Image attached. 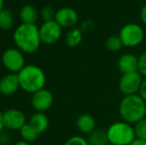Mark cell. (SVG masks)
Here are the masks:
<instances>
[{
  "label": "cell",
  "instance_id": "1",
  "mask_svg": "<svg viewBox=\"0 0 146 145\" xmlns=\"http://www.w3.org/2000/svg\"><path fill=\"white\" fill-rule=\"evenodd\" d=\"M13 40L16 48L26 54H32L38 51L42 43L39 27L36 24L21 23L14 30Z\"/></svg>",
  "mask_w": 146,
  "mask_h": 145
},
{
  "label": "cell",
  "instance_id": "2",
  "mask_svg": "<svg viewBox=\"0 0 146 145\" xmlns=\"http://www.w3.org/2000/svg\"><path fill=\"white\" fill-rule=\"evenodd\" d=\"M146 103L137 95H124L118 105V113L121 119L130 124H135L145 117Z\"/></svg>",
  "mask_w": 146,
  "mask_h": 145
},
{
  "label": "cell",
  "instance_id": "3",
  "mask_svg": "<svg viewBox=\"0 0 146 145\" xmlns=\"http://www.w3.org/2000/svg\"><path fill=\"white\" fill-rule=\"evenodd\" d=\"M17 75L20 87L26 93H34L46 85V73L38 66L27 65Z\"/></svg>",
  "mask_w": 146,
  "mask_h": 145
},
{
  "label": "cell",
  "instance_id": "4",
  "mask_svg": "<svg viewBox=\"0 0 146 145\" xmlns=\"http://www.w3.org/2000/svg\"><path fill=\"white\" fill-rule=\"evenodd\" d=\"M110 145H130L136 139L133 124L121 121L111 123L106 129Z\"/></svg>",
  "mask_w": 146,
  "mask_h": 145
},
{
  "label": "cell",
  "instance_id": "5",
  "mask_svg": "<svg viewBox=\"0 0 146 145\" xmlns=\"http://www.w3.org/2000/svg\"><path fill=\"white\" fill-rule=\"evenodd\" d=\"M118 36L122 42L123 47L134 48L143 42L145 38V32L141 25L130 22L120 28Z\"/></svg>",
  "mask_w": 146,
  "mask_h": 145
},
{
  "label": "cell",
  "instance_id": "6",
  "mask_svg": "<svg viewBox=\"0 0 146 145\" xmlns=\"http://www.w3.org/2000/svg\"><path fill=\"white\" fill-rule=\"evenodd\" d=\"M1 61L4 68L9 73H18L26 66L24 53L18 48L6 49L2 54Z\"/></svg>",
  "mask_w": 146,
  "mask_h": 145
},
{
  "label": "cell",
  "instance_id": "7",
  "mask_svg": "<svg viewBox=\"0 0 146 145\" xmlns=\"http://www.w3.org/2000/svg\"><path fill=\"white\" fill-rule=\"evenodd\" d=\"M144 77L139 72L122 73L118 81V89L124 95H137Z\"/></svg>",
  "mask_w": 146,
  "mask_h": 145
},
{
  "label": "cell",
  "instance_id": "8",
  "mask_svg": "<svg viewBox=\"0 0 146 145\" xmlns=\"http://www.w3.org/2000/svg\"><path fill=\"white\" fill-rule=\"evenodd\" d=\"M39 31L43 44L53 45L61 39L63 28L55 20H53L49 22H43L42 25L39 27Z\"/></svg>",
  "mask_w": 146,
  "mask_h": 145
},
{
  "label": "cell",
  "instance_id": "9",
  "mask_svg": "<svg viewBox=\"0 0 146 145\" xmlns=\"http://www.w3.org/2000/svg\"><path fill=\"white\" fill-rule=\"evenodd\" d=\"M54 103V95L52 91L47 89H42L32 93L31 105L36 112H46L52 107Z\"/></svg>",
  "mask_w": 146,
  "mask_h": 145
},
{
  "label": "cell",
  "instance_id": "10",
  "mask_svg": "<svg viewBox=\"0 0 146 145\" xmlns=\"http://www.w3.org/2000/svg\"><path fill=\"white\" fill-rule=\"evenodd\" d=\"M4 127L8 130H20L26 123V115L21 110L10 109L3 112Z\"/></svg>",
  "mask_w": 146,
  "mask_h": 145
},
{
  "label": "cell",
  "instance_id": "11",
  "mask_svg": "<svg viewBox=\"0 0 146 145\" xmlns=\"http://www.w3.org/2000/svg\"><path fill=\"white\" fill-rule=\"evenodd\" d=\"M55 21L62 28H74L79 21V15L77 11L71 7H62L57 10Z\"/></svg>",
  "mask_w": 146,
  "mask_h": 145
},
{
  "label": "cell",
  "instance_id": "12",
  "mask_svg": "<svg viewBox=\"0 0 146 145\" xmlns=\"http://www.w3.org/2000/svg\"><path fill=\"white\" fill-rule=\"evenodd\" d=\"M20 83L18 75L8 73L0 79V93L3 95H12L19 89Z\"/></svg>",
  "mask_w": 146,
  "mask_h": 145
},
{
  "label": "cell",
  "instance_id": "13",
  "mask_svg": "<svg viewBox=\"0 0 146 145\" xmlns=\"http://www.w3.org/2000/svg\"><path fill=\"white\" fill-rule=\"evenodd\" d=\"M117 69L121 73L138 72V57L132 53H125L117 60Z\"/></svg>",
  "mask_w": 146,
  "mask_h": 145
},
{
  "label": "cell",
  "instance_id": "14",
  "mask_svg": "<svg viewBox=\"0 0 146 145\" xmlns=\"http://www.w3.org/2000/svg\"><path fill=\"white\" fill-rule=\"evenodd\" d=\"M28 123H29L39 134H42L48 129L49 124H50V120H49L48 116L46 115L45 112H35V113L31 116Z\"/></svg>",
  "mask_w": 146,
  "mask_h": 145
},
{
  "label": "cell",
  "instance_id": "15",
  "mask_svg": "<svg viewBox=\"0 0 146 145\" xmlns=\"http://www.w3.org/2000/svg\"><path fill=\"white\" fill-rule=\"evenodd\" d=\"M96 119L94 116L88 113L81 114L77 119L78 129L84 134H90L94 130H96Z\"/></svg>",
  "mask_w": 146,
  "mask_h": 145
},
{
  "label": "cell",
  "instance_id": "16",
  "mask_svg": "<svg viewBox=\"0 0 146 145\" xmlns=\"http://www.w3.org/2000/svg\"><path fill=\"white\" fill-rule=\"evenodd\" d=\"M39 16H40V12L34 5H31V4L24 5L19 12L20 20L24 24H36Z\"/></svg>",
  "mask_w": 146,
  "mask_h": 145
},
{
  "label": "cell",
  "instance_id": "17",
  "mask_svg": "<svg viewBox=\"0 0 146 145\" xmlns=\"http://www.w3.org/2000/svg\"><path fill=\"white\" fill-rule=\"evenodd\" d=\"M83 41V31L81 28H72L67 33L65 38V42L70 48H76Z\"/></svg>",
  "mask_w": 146,
  "mask_h": 145
},
{
  "label": "cell",
  "instance_id": "18",
  "mask_svg": "<svg viewBox=\"0 0 146 145\" xmlns=\"http://www.w3.org/2000/svg\"><path fill=\"white\" fill-rule=\"evenodd\" d=\"M90 145H110L106 130L104 129H96L88 134V139Z\"/></svg>",
  "mask_w": 146,
  "mask_h": 145
},
{
  "label": "cell",
  "instance_id": "19",
  "mask_svg": "<svg viewBox=\"0 0 146 145\" xmlns=\"http://www.w3.org/2000/svg\"><path fill=\"white\" fill-rule=\"evenodd\" d=\"M14 24V16L11 10L4 8L0 12V29L2 30H10L13 27Z\"/></svg>",
  "mask_w": 146,
  "mask_h": 145
},
{
  "label": "cell",
  "instance_id": "20",
  "mask_svg": "<svg viewBox=\"0 0 146 145\" xmlns=\"http://www.w3.org/2000/svg\"><path fill=\"white\" fill-rule=\"evenodd\" d=\"M19 132H20V136H21L22 140L29 142V143L36 141L39 136L38 132H37L29 123H26L25 125L19 130Z\"/></svg>",
  "mask_w": 146,
  "mask_h": 145
},
{
  "label": "cell",
  "instance_id": "21",
  "mask_svg": "<svg viewBox=\"0 0 146 145\" xmlns=\"http://www.w3.org/2000/svg\"><path fill=\"white\" fill-rule=\"evenodd\" d=\"M106 47L108 51H110V52H112V53H115L121 50V48L123 47V44H122V42H121L119 36L114 35V36L108 37L106 42Z\"/></svg>",
  "mask_w": 146,
  "mask_h": 145
},
{
  "label": "cell",
  "instance_id": "22",
  "mask_svg": "<svg viewBox=\"0 0 146 145\" xmlns=\"http://www.w3.org/2000/svg\"><path fill=\"white\" fill-rule=\"evenodd\" d=\"M133 127H134V132H135V137H136V139H140V140L146 141V117L142 118V119L139 120L138 122L133 124Z\"/></svg>",
  "mask_w": 146,
  "mask_h": 145
},
{
  "label": "cell",
  "instance_id": "23",
  "mask_svg": "<svg viewBox=\"0 0 146 145\" xmlns=\"http://www.w3.org/2000/svg\"><path fill=\"white\" fill-rule=\"evenodd\" d=\"M56 12L54 10V8L51 7V6H45L42 8L40 12V17L43 20V22H49L55 20L56 17Z\"/></svg>",
  "mask_w": 146,
  "mask_h": 145
},
{
  "label": "cell",
  "instance_id": "24",
  "mask_svg": "<svg viewBox=\"0 0 146 145\" xmlns=\"http://www.w3.org/2000/svg\"><path fill=\"white\" fill-rule=\"evenodd\" d=\"M64 145H90L88 139L81 135H74L72 137L68 138Z\"/></svg>",
  "mask_w": 146,
  "mask_h": 145
},
{
  "label": "cell",
  "instance_id": "25",
  "mask_svg": "<svg viewBox=\"0 0 146 145\" xmlns=\"http://www.w3.org/2000/svg\"><path fill=\"white\" fill-rule=\"evenodd\" d=\"M138 72L143 77H146V51L138 57Z\"/></svg>",
  "mask_w": 146,
  "mask_h": 145
},
{
  "label": "cell",
  "instance_id": "26",
  "mask_svg": "<svg viewBox=\"0 0 146 145\" xmlns=\"http://www.w3.org/2000/svg\"><path fill=\"white\" fill-rule=\"evenodd\" d=\"M92 27H94V23H92V20H85V21L82 23V31H85V32H88L90 31V30L92 29Z\"/></svg>",
  "mask_w": 146,
  "mask_h": 145
},
{
  "label": "cell",
  "instance_id": "27",
  "mask_svg": "<svg viewBox=\"0 0 146 145\" xmlns=\"http://www.w3.org/2000/svg\"><path fill=\"white\" fill-rule=\"evenodd\" d=\"M138 95L142 97V99L146 103V77L143 79L140 89H139V91H138Z\"/></svg>",
  "mask_w": 146,
  "mask_h": 145
},
{
  "label": "cell",
  "instance_id": "28",
  "mask_svg": "<svg viewBox=\"0 0 146 145\" xmlns=\"http://www.w3.org/2000/svg\"><path fill=\"white\" fill-rule=\"evenodd\" d=\"M140 21L146 27V4L142 6L140 10Z\"/></svg>",
  "mask_w": 146,
  "mask_h": 145
},
{
  "label": "cell",
  "instance_id": "29",
  "mask_svg": "<svg viewBox=\"0 0 146 145\" xmlns=\"http://www.w3.org/2000/svg\"><path fill=\"white\" fill-rule=\"evenodd\" d=\"M4 121H3V112L0 111V133H2L4 130Z\"/></svg>",
  "mask_w": 146,
  "mask_h": 145
},
{
  "label": "cell",
  "instance_id": "30",
  "mask_svg": "<svg viewBox=\"0 0 146 145\" xmlns=\"http://www.w3.org/2000/svg\"><path fill=\"white\" fill-rule=\"evenodd\" d=\"M130 145H146V141H144V140H140V139H135Z\"/></svg>",
  "mask_w": 146,
  "mask_h": 145
},
{
  "label": "cell",
  "instance_id": "31",
  "mask_svg": "<svg viewBox=\"0 0 146 145\" xmlns=\"http://www.w3.org/2000/svg\"><path fill=\"white\" fill-rule=\"evenodd\" d=\"M13 145H30V143L27 141H24V140H19V141L15 142Z\"/></svg>",
  "mask_w": 146,
  "mask_h": 145
},
{
  "label": "cell",
  "instance_id": "32",
  "mask_svg": "<svg viewBox=\"0 0 146 145\" xmlns=\"http://www.w3.org/2000/svg\"><path fill=\"white\" fill-rule=\"evenodd\" d=\"M4 9V0H0V12Z\"/></svg>",
  "mask_w": 146,
  "mask_h": 145
},
{
  "label": "cell",
  "instance_id": "33",
  "mask_svg": "<svg viewBox=\"0 0 146 145\" xmlns=\"http://www.w3.org/2000/svg\"><path fill=\"white\" fill-rule=\"evenodd\" d=\"M145 117H146V110H145Z\"/></svg>",
  "mask_w": 146,
  "mask_h": 145
}]
</instances>
